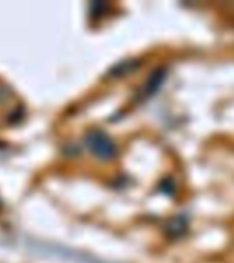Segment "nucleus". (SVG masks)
<instances>
[{"label":"nucleus","instance_id":"obj_1","mask_svg":"<svg viewBox=\"0 0 234 263\" xmlns=\"http://www.w3.org/2000/svg\"><path fill=\"white\" fill-rule=\"evenodd\" d=\"M86 148L92 152L98 159L111 160L116 155V147L114 141L100 130H92L85 136Z\"/></svg>","mask_w":234,"mask_h":263},{"label":"nucleus","instance_id":"obj_2","mask_svg":"<svg viewBox=\"0 0 234 263\" xmlns=\"http://www.w3.org/2000/svg\"><path fill=\"white\" fill-rule=\"evenodd\" d=\"M163 80H164V74L162 73V71H159V70H158L155 74H152L151 78H149V81H148L147 84V93L148 95L155 93L156 90H158V88L162 85Z\"/></svg>","mask_w":234,"mask_h":263}]
</instances>
